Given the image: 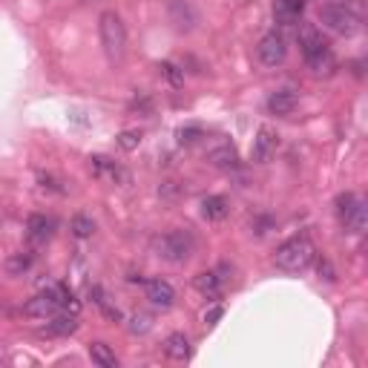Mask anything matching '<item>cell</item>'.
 Listing matches in <instances>:
<instances>
[{
  "label": "cell",
  "mask_w": 368,
  "mask_h": 368,
  "mask_svg": "<svg viewBox=\"0 0 368 368\" xmlns=\"http://www.w3.org/2000/svg\"><path fill=\"white\" fill-rule=\"evenodd\" d=\"M58 311H61V305H58L55 293H52L49 288L43 293H38V296H32V300L23 305L26 317H38V320H46V317H52V313H58Z\"/></svg>",
  "instance_id": "52a82bcc"
},
{
  "label": "cell",
  "mask_w": 368,
  "mask_h": 368,
  "mask_svg": "<svg viewBox=\"0 0 368 368\" xmlns=\"http://www.w3.org/2000/svg\"><path fill=\"white\" fill-rule=\"evenodd\" d=\"M193 285H196V291L202 296H207V300H219L222 291H224V282H222L219 271H202L196 279H193Z\"/></svg>",
  "instance_id": "4fadbf2b"
},
{
  "label": "cell",
  "mask_w": 368,
  "mask_h": 368,
  "mask_svg": "<svg viewBox=\"0 0 368 368\" xmlns=\"http://www.w3.org/2000/svg\"><path fill=\"white\" fill-rule=\"evenodd\" d=\"M164 354H167L170 360H176V362L190 360V340H187L184 334H170V337L164 340Z\"/></svg>",
  "instance_id": "d6986e66"
},
{
  "label": "cell",
  "mask_w": 368,
  "mask_h": 368,
  "mask_svg": "<svg viewBox=\"0 0 368 368\" xmlns=\"http://www.w3.org/2000/svg\"><path fill=\"white\" fill-rule=\"evenodd\" d=\"M256 52H259V61L265 66H279L288 55V46H285V38L279 32H268V35H262Z\"/></svg>",
  "instance_id": "8992f818"
},
{
  "label": "cell",
  "mask_w": 368,
  "mask_h": 368,
  "mask_svg": "<svg viewBox=\"0 0 368 368\" xmlns=\"http://www.w3.org/2000/svg\"><path fill=\"white\" fill-rule=\"evenodd\" d=\"M98 35H101V46L107 52V58L113 64L124 61V52H127V26L121 21L118 12H101L98 17Z\"/></svg>",
  "instance_id": "7a4b0ae2"
},
{
  "label": "cell",
  "mask_w": 368,
  "mask_h": 368,
  "mask_svg": "<svg viewBox=\"0 0 368 368\" xmlns=\"http://www.w3.org/2000/svg\"><path fill=\"white\" fill-rule=\"evenodd\" d=\"M69 231H72L75 239H93V233H95V222H93L90 216L78 213V216H72V224H69Z\"/></svg>",
  "instance_id": "603a6c76"
},
{
  "label": "cell",
  "mask_w": 368,
  "mask_h": 368,
  "mask_svg": "<svg viewBox=\"0 0 368 368\" xmlns=\"http://www.w3.org/2000/svg\"><path fill=\"white\" fill-rule=\"evenodd\" d=\"M90 357H93V362H98L101 368H118V357H115V351H113L107 342H93V345H90Z\"/></svg>",
  "instance_id": "44dd1931"
},
{
  "label": "cell",
  "mask_w": 368,
  "mask_h": 368,
  "mask_svg": "<svg viewBox=\"0 0 368 368\" xmlns=\"http://www.w3.org/2000/svg\"><path fill=\"white\" fill-rule=\"evenodd\" d=\"M29 268H32V253H14V256L6 259V271H9L12 276L26 273Z\"/></svg>",
  "instance_id": "d4e9b609"
},
{
  "label": "cell",
  "mask_w": 368,
  "mask_h": 368,
  "mask_svg": "<svg viewBox=\"0 0 368 368\" xmlns=\"http://www.w3.org/2000/svg\"><path fill=\"white\" fill-rule=\"evenodd\" d=\"M130 331H133V334H144V331L150 328V317H144V313H133V317H130Z\"/></svg>",
  "instance_id": "83f0119b"
},
{
  "label": "cell",
  "mask_w": 368,
  "mask_h": 368,
  "mask_svg": "<svg viewBox=\"0 0 368 368\" xmlns=\"http://www.w3.org/2000/svg\"><path fill=\"white\" fill-rule=\"evenodd\" d=\"M227 213H231V207H227V199L224 196H207L202 202V216L207 222H222Z\"/></svg>",
  "instance_id": "ffe728a7"
},
{
  "label": "cell",
  "mask_w": 368,
  "mask_h": 368,
  "mask_svg": "<svg viewBox=\"0 0 368 368\" xmlns=\"http://www.w3.org/2000/svg\"><path fill=\"white\" fill-rule=\"evenodd\" d=\"M320 276H325V279H328V282H334V279H337L334 268H331V265H328V262H325V259H320Z\"/></svg>",
  "instance_id": "f546056e"
},
{
  "label": "cell",
  "mask_w": 368,
  "mask_h": 368,
  "mask_svg": "<svg viewBox=\"0 0 368 368\" xmlns=\"http://www.w3.org/2000/svg\"><path fill=\"white\" fill-rule=\"evenodd\" d=\"M302 12H305V0H273V17L282 26L296 23L302 17Z\"/></svg>",
  "instance_id": "30bf717a"
},
{
  "label": "cell",
  "mask_w": 368,
  "mask_h": 368,
  "mask_svg": "<svg viewBox=\"0 0 368 368\" xmlns=\"http://www.w3.org/2000/svg\"><path fill=\"white\" fill-rule=\"evenodd\" d=\"M296 104H300V98H296L291 90H279L268 98V113L271 115H279V118H285L296 110Z\"/></svg>",
  "instance_id": "2e32d148"
},
{
  "label": "cell",
  "mask_w": 368,
  "mask_h": 368,
  "mask_svg": "<svg viewBox=\"0 0 368 368\" xmlns=\"http://www.w3.org/2000/svg\"><path fill=\"white\" fill-rule=\"evenodd\" d=\"M279 150V133L271 127V124H262L256 130V138H253V150H251V159L256 164H268Z\"/></svg>",
  "instance_id": "5b68a950"
},
{
  "label": "cell",
  "mask_w": 368,
  "mask_h": 368,
  "mask_svg": "<svg viewBox=\"0 0 368 368\" xmlns=\"http://www.w3.org/2000/svg\"><path fill=\"white\" fill-rule=\"evenodd\" d=\"M176 135H179V144H193V142H199L204 133H202V127H182Z\"/></svg>",
  "instance_id": "4316f807"
},
{
  "label": "cell",
  "mask_w": 368,
  "mask_h": 368,
  "mask_svg": "<svg viewBox=\"0 0 368 368\" xmlns=\"http://www.w3.org/2000/svg\"><path fill=\"white\" fill-rule=\"evenodd\" d=\"M207 164H213V167H219V170H231V167H236L239 164V153H236V147L233 144H216V147H210L207 150Z\"/></svg>",
  "instance_id": "7c38bea8"
},
{
  "label": "cell",
  "mask_w": 368,
  "mask_h": 368,
  "mask_svg": "<svg viewBox=\"0 0 368 368\" xmlns=\"http://www.w3.org/2000/svg\"><path fill=\"white\" fill-rule=\"evenodd\" d=\"M90 296H93V302L104 311V317H110V320H121V311L115 308V305H110V296H107V291H104V288H98V285H93L90 288Z\"/></svg>",
  "instance_id": "7402d4cb"
},
{
  "label": "cell",
  "mask_w": 368,
  "mask_h": 368,
  "mask_svg": "<svg viewBox=\"0 0 368 368\" xmlns=\"http://www.w3.org/2000/svg\"><path fill=\"white\" fill-rule=\"evenodd\" d=\"M340 219H342V224H345L351 233H362V231H365V224H368V207H365V202L357 199V202H354L351 207H348Z\"/></svg>",
  "instance_id": "9a60e30c"
},
{
  "label": "cell",
  "mask_w": 368,
  "mask_h": 368,
  "mask_svg": "<svg viewBox=\"0 0 368 368\" xmlns=\"http://www.w3.org/2000/svg\"><path fill=\"white\" fill-rule=\"evenodd\" d=\"M313 256H317V248H313V242L308 236H293L288 242H282L273 253V265L285 273H300L305 271Z\"/></svg>",
  "instance_id": "6da1fadb"
},
{
  "label": "cell",
  "mask_w": 368,
  "mask_h": 368,
  "mask_svg": "<svg viewBox=\"0 0 368 368\" xmlns=\"http://www.w3.org/2000/svg\"><path fill=\"white\" fill-rule=\"evenodd\" d=\"M222 313H224L222 305H213L210 311H204V322H207V325H216V322L222 320Z\"/></svg>",
  "instance_id": "f1b7e54d"
},
{
  "label": "cell",
  "mask_w": 368,
  "mask_h": 368,
  "mask_svg": "<svg viewBox=\"0 0 368 368\" xmlns=\"http://www.w3.org/2000/svg\"><path fill=\"white\" fill-rule=\"evenodd\" d=\"M308 61V69L317 78H331L337 72V55L331 52V46H325V49H320V52H313V55H308L305 58Z\"/></svg>",
  "instance_id": "ba28073f"
},
{
  "label": "cell",
  "mask_w": 368,
  "mask_h": 368,
  "mask_svg": "<svg viewBox=\"0 0 368 368\" xmlns=\"http://www.w3.org/2000/svg\"><path fill=\"white\" fill-rule=\"evenodd\" d=\"M320 21L337 35H345V38H351V35L360 32V17L348 9L345 3H322L320 6Z\"/></svg>",
  "instance_id": "277c9868"
},
{
  "label": "cell",
  "mask_w": 368,
  "mask_h": 368,
  "mask_svg": "<svg viewBox=\"0 0 368 368\" xmlns=\"http://www.w3.org/2000/svg\"><path fill=\"white\" fill-rule=\"evenodd\" d=\"M147 300L155 308H170L173 300H176V291H173V285L164 282V279H150L147 282Z\"/></svg>",
  "instance_id": "5bb4252c"
},
{
  "label": "cell",
  "mask_w": 368,
  "mask_h": 368,
  "mask_svg": "<svg viewBox=\"0 0 368 368\" xmlns=\"http://www.w3.org/2000/svg\"><path fill=\"white\" fill-rule=\"evenodd\" d=\"M26 236H29L35 244L46 242V239L52 236V222H49L46 216H41V213H32L29 222H26Z\"/></svg>",
  "instance_id": "ac0fdd59"
},
{
  "label": "cell",
  "mask_w": 368,
  "mask_h": 368,
  "mask_svg": "<svg viewBox=\"0 0 368 368\" xmlns=\"http://www.w3.org/2000/svg\"><path fill=\"white\" fill-rule=\"evenodd\" d=\"M46 331L49 334H55V337H69V334H75L78 331V313H52V320H49V325H46Z\"/></svg>",
  "instance_id": "e0dca14e"
},
{
  "label": "cell",
  "mask_w": 368,
  "mask_h": 368,
  "mask_svg": "<svg viewBox=\"0 0 368 368\" xmlns=\"http://www.w3.org/2000/svg\"><path fill=\"white\" fill-rule=\"evenodd\" d=\"M138 144H142V133H138V130H124L118 135V147L121 150L133 153V150H138Z\"/></svg>",
  "instance_id": "484cf974"
},
{
  "label": "cell",
  "mask_w": 368,
  "mask_h": 368,
  "mask_svg": "<svg viewBox=\"0 0 368 368\" xmlns=\"http://www.w3.org/2000/svg\"><path fill=\"white\" fill-rule=\"evenodd\" d=\"M159 69H162V75L167 78V84L173 86V90H182L184 86V69L182 66H176L173 61H162Z\"/></svg>",
  "instance_id": "cb8c5ba5"
},
{
  "label": "cell",
  "mask_w": 368,
  "mask_h": 368,
  "mask_svg": "<svg viewBox=\"0 0 368 368\" xmlns=\"http://www.w3.org/2000/svg\"><path fill=\"white\" fill-rule=\"evenodd\" d=\"M90 173L95 179H110V182H127V173L121 170L107 155H93L90 159Z\"/></svg>",
  "instance_id": "9c48e42d"
},
{
  "label": "cell",
  "mask_w": 368,
  "mask_h": 368,
  "mask_svg": "<svg viewBox=\"0 0 368 368\" xmlns=\"http://www.w3.org/2000/svg\"><path fill=\"white\" fill-rule=\"evenodd\" d=\"M296 41H300V49H302V55H305V58L328 46V41L322 38V32H320L317 26H313V23L300 26V32H296Z\"/></svg>",
  "instance_id": "8fae6325"
},
{
  "label": "cell",
  "mask_w": 368,
  "mask_h": 368,
  "mask_svg": "<svg viewBox=\"0 0 368 368\" xmlns=\"http://www.w3.org/2000/svg\"><path fill=\"white\" fill-rule=\"evenodd\" d=\"M0 362H3V348H0Z\"/></svg>",
  "instance_id": "4dcf8cb0"
},
{
  "label": "cell",
  "mask_w": 368,
  "mask_h": 368,
  "mask_svg": "<svg viewBox=\"0 0 368 368\" xmlns=\"http://www.w3.org/2000/svg\"><path fill=\"white\" fill-rule=\"evenodd\" d=\"M193 248H196V242H193V233L190 231H170V233H164L162 239H155V251H159V256L162 259H167V262H187L190 259V253H193Z\"/></svg>",
  "instance_id": "3957f363"
}]
</instances>
